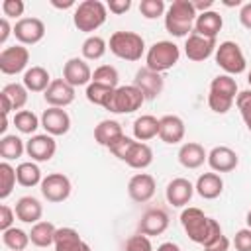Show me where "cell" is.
I'll use <instances>...</instances> for the list:
<instances>
[{"mask_svg": "<svg viewBox=\"0 0 251 251\" xmlns=\"http://www.w3.org/2000/svg\"><path fill=\"white\" fill-rule=\"evenodd\" d=\"M184 133H186V126L180 116L167 114V116L159 118V139L163 143L176 145L184 139Z\"/></svg>", "mask_w": 251, "mask_h": 251, "instance_id": "19", "label": "cell"}, {"mask_svg": "<svg viewBox=\"0 0 251 251\" xmlns=\"http://www.w3.org/2000/svg\"><path fill=\"white\" fill-rule=\"evenodd\" d=\"M245 222H247V227L251 229V210L247 212V216H245Z\"/></svg>", "mask_w": 251, "mask_h": 251, "instance_id": "58", "label": "cell"}, {"mask_svg": "<svg viewBox=\"0 0 251 251\" xmlns=\"http://www.w3.org/2000/svg\"><path fill=\"white\" fill-rule=\"evenodd\" d=\"M216 47H218L216 39H210L192 31L184 41V55L194 63H202L216 53Z\"/></svg>", "mask_w": 251, "mask_h": 251, "instance_id": "12", "label": "cell"}, {"mask_svg": "<svg viewBox=\"0 0 251 251\" xmlns=\"http://www.w3.org/2000/svg\"><path fill=\"white\" fill-rule=\"evenodd\" d=\"M143 102H145V96L141 94V90L135 84H126V86H118L112 92L104 110L112 114H133L143 106Z\"/></svg>", "mask_w": 251, "mask_h": 251, "instance_id": "6", "label": "cell"}, {"mask_svg": "<svg viewBox=\"0 0 251 251\" xmlns=\"http://www.w3.org/2000/svg\"><path fill=\"white\" fill-rule=\"evenodd\" d=\"M14 35L20 45H35L45 37V24L39 18H22L14 24Z\"/></svg>", "mask_w": 251, "mask_h": 251, "instance_id": "11", "label": "cell"}, {"mask_svg": "<svg viewBox=\"0 0 251 251\" xmlns=\"http://www.w3.org/2000/svg\"><path fill=\"white\" fill-rule=\"evenodd\" d=\"M16 182H18L16 169L8 161H2L0 163V200H6L14 192Z\"/></svg>", "mask_w": 251, "mask_h": 251, "instance_id": "39", "label": "cell"}, {"mask_svg": "<svg viewBox=\"0 0 251 251\" xmlns=\"http://www.w3.org/2000/svg\"><path fill=\"white\" fill-rule=\"evenodd\" d=\"M192 2V6H194V10L198 12V14H204V12H210L212 8H214V0H190Z\"/></svg>", "mask_w": 251, "mask_h": 251, "instance_id": "54", "label": "cell"}, {"mask_svg": "<svg viewBox=\"0 0 251 251\" xmlns=\"http://www.w3.org/2000/svg\"><path fill=\"white\" fill-rule=\"evenodd\" d=\"M198 12L190 0H175L165 12V29L175 37H188L194 31Z\"/></svg>", "mask_w": 251, "mask_h": 251, "instance_id": "2", "label": "cell"}, {"mask_svg": "<svg viewBox=\"0 0 251 251\" xmlns=\"http://www.w3.org/2000/svg\"><path fill=\"white\" fill-rule=\"evenodd\" d=\"M167 227H169V214L163 208H149L137 224V233L153 237V235H161Z\"/></svg>", "mask_w": 251, "mask_h": 251, "instance_id": "18", "label": "cell"}, {"mask_svg": "<svg viewBox=\"0 0 251 251\" xmlns=\"http://www.w3.org/2000/svg\"><path fill=\"white\" fill-rule=\"evenodd\" d=\"M24 10H25V4L22 0H4L2 2L4 18H18V20H22Z\"/></svg>", "mask_w": 251, "mask_h": 251, "instance_id": "47", "label": "cell"}, {"mask_svg": "<svg viewBox=\"0 0 251 251\" xmlns=\"http://www.w3.org/2000/svg\"><path fill=\"white\" fill-rule=\"evenodd\" d=\"M114 90H116V88H110V86H106V84L90 82V84L86 86V92H84V94H86V100H88L90 104L106 108V104H108V100H110V96H112Z\"/></svg>", "mask_w": 251, "mask_h": 251, "instance_id": "40", "label": "cell"}, {"mask_svg": "<svg viewBox=\"0 0 251 251\" xmlns=\"http://www.w3.org/2000/svg\"><path fill=\"white\" fill-rule=\"evenodd\" d=\"M208 161V151L196 143V141H186L178 149V163L184 169H200Z\"/></svg>", "mask_w": 251, "mask_h": 251, "instance_id": "24", "label": "cell"}, {"mask_svg": "<svg viewBox=\"0 0 251 251\" xmlns=\"http://www.w3.org/2000/svg\"><path fill=\"white\" fill-rule=\"evenodd\" d=\"M229 245H231V241L224 235V231L220 233V235H216L212 241H208L206 245H204V251H229Z\"/></svg>", "mask_w": 251, "mask_h": 251, "instance_id": "50", "label": "cell"}, {"mask_svg": "<svg viewBox=\"0 0 251 251\" xmlns=\"http://www.w3.org/2000/svg\"><path fill=\"white\" fill-rule=\"evenodd\" d=\"M2 241L10 251H25V247L31 243L29 241V233L24 231L22 227H10L6 231H2Z\"/></svg>", "mask_w": 251, "mask_h": 251, "instance_id": "36", "label": "cell"}, {"mask_svg": "<svg viewBox=\"0 0 251 251\" xmlns=\"http://www.w3.org/2000/svg\"><path fill=\"white\" fill-rule=\"evenodd\" d=\"M233 247H235V251H251V229L249 227L235 231Z\"/></svg>", "mask_w": 251, "mask_h": 251, "instance_id": "48", "label": "cell"}, {"mask_svg": "<svg viewBox=\"0 0 251 251\" xmlns=\"http://www.w3.org/2000/svg\"><path fill=\"white\" fill-rule=\"evenodd\" d=\"M165 196H167V202L171 206L182 208V206H186L192 200V196H194V184L188 178H184V176H176V178H173L167 184Z\"/></svg>", "mask_w": 251, "mask_h": 251, "instance_id": "21", "label": "cell"}, {"mask_svg": "<svg viewBox=\"0 0 251 251\" xmlns=\"http://www.w3.org/2000/svg\"><path fill=\"white\" fill-rule=\"evenodd\" d=\"M122 251H155V249H153L151 237H147L143 233H135V235L126 239Z\"/></svg>", "mask_w": 251, "mask_h": 251, "instance_id": "44", "label": "cell"}, {"mask_svg": "<svg viewBox=\"0 0 251 251\" xmlns=\"http://www.w3.org/2000/svg\"><path fill=\"white\" fill-rule=\"evenodd\" d=\"M118 80H120V73L116 67L112 65H100L94 69L92 73V82H98V84H106L110 88H118Z\"/></svg>", "mask_w": 251, "mask_h": 251, "instance_id": "41", "label": "cell"}, {"mask_svg": "<svg viewBox=\"0 0 251 251\" xmlns=\"http://www.w3.org/2000/svg\"><path fill=\"white\" fill-rule=\"evenodd\" d=\"M247 82H249V86H251V71H249V75H247Z\"/></svg>", "mask_w": 251, "mask_h": 251, "instance_id": "59", "label": "cell"}, {"mask_svg": "<svg viewBox=\"0 0 251 251\" xmlns=\"http://www.w3.org/2000/svg\"><path fill=\"white\" fill-rule=\"evenodd\" d=\"M14 220H16V210L10 208L8 204L0 206V229L6 231L10 227H14Z\"/></svg>", "mask_w": 251, "mask_h": 251, "instance_id": "49", "label": "cell"}, {"mask_svg": "<svg viewBox=\"0 0 251 251\" xmlns=\"http://www.w3.org/2000/svg\"><path fill=\"white\" fill-rule=\"evenodd\" d=\"M122 135H124V129H122L120 122H116V120H102L94 127V141L102 147H110Z\"/></svg>", "mask_w": 251, "mask_h": 251, "instance_id": "29", "label": "cell"}, {"mask_svg": "<svg viewBox=\"0 0 251 251\" xmlns=\"http://www.w3.org/2000/svg\"><path fill=\"white\" fill-rule=\"evenodd\" d=\"M180 59V49L176 43L173 41H155L147 53H145V67L155 71V73H165V71H171Z\"/></svg>", "mask_w": 251, "mask_h": 251, "instance_id": "5", "label": "cell"}, {"mask_svg": "<svg viewBox=\"0 0 251 251\" xmlns=\"http://www.w3.org/2000/svg\"><path fill=\"white\" fill-rule=\"evenodd\" d=\"M135 143V139L133 137H127V135H122L118 141H114L108 149H110V153L116 157V159H120V161H126V157H127V153H129V149H131V145Z\"/></svg>", "mask_w": 251, "mask_h": 251, "instance_id": "46", "label": "cell"}, {"mask_svg": "<svg viewBox=\"0 0 251 251\" xmlns=\"http://www.w3.org/2000/svg\"><path fill=\"white\" fill-rule=\"evenodd\" d=\"M133 84L141 90V94L145 96V100H155L163 88H165V78L161 73H155L147 67H141L137 73H135V78H133Z\"/></svg>", "mask_w": 251, "mask_h": 251, "instance_id": "14", "label": "cell"}, {"mask_svg": "<svg viewBox=\"0 0 251 251\" xmlns=\"http://www.w3.org/2000/svg\"><path fill=\"white\" fill-rule=\"evenodd\" d=\"M25 153V143L22 141L20 135H12V133H6L0 137V157L4 161H14V159H20L22 155Z\"/></svg>", "mask_w": 251, "mask_h": 251, "instance_id": "33", "label": "cell"}, {"mask_svg": "<svg viewBox=\"0 0 251 251\" xmlns=\"http://www.w3.org/2000/svg\"><path fill=\"white\" fill-rule=\"evenodd\" d=\"M157 135H159V118H155L151 114H143V116L135 118V122H133V139L145 143V141H149Z\"/></svg>", "mask_w": 251, "mask_h": 251, "instance_id": "30", "label": "cell"}, {"mask_svg": "<svg viewBox=\"0 0 251 251\" xmlns=\"http://www.w3.org/2000/svg\"><path fill=\"white\" fill-rule=\"evenodd\" d=\"M210 92H216V94H224L227 98H237L239 90H237V80L231 76V75H218L212 78L210 82Z\"/></svg>", "mask_w": 251, "mask_h": 251, "instance_id": "37", "label": "cell"}, {"mask_svg": "<svg viewBox=\"0 0 251 251\" xmlns=\"http://www.w3.org/2000/svg\"><path fill=\"white\" fill-rule=\"evenodd\" d=\"M75 86H71L65 78H53L49 88L43 92V98L49 108H67L75 102Z\"/></svg>", "mask_w": 251, "mask_h": 251, "instance_id": "15", "label": "cell"}, {"mask_svg": "<svg viewBox=\"0 0 251 251\" xmlns=\"http://www.w3.org/2000/svg\"><path fill=\"white\" fill-rule=\"evenodd\" d=\"M106 18H108V8L100 0H84V2L76 4L75 12H73L75 27L84 33H92L98 27H102Z\"/></svg>", "mask_w": 251, "mask_h": 251, "instance_id": "3", "label": "cell"}, {"mask_svg": "<svg viewBox=\"0 0 251 251\" xmlns=\"http://www.w3.org/2000/svg\"><path fill=\"white\" fill-rule=\"evenodd\" d=\"M80 51H82V59H84V61H98V59H102V57L106 55L108 43H106V39L100 37V35H88V37L82 41Z\"/></svg>", "mask_w": 251, "mask_h": 251, "instance_id": "34", "label": "cell"}, {"mask_svg": "<svg viewBox=\"0 0 251 251\" xmlns=\"http://www.w3.org/2000/svg\"><path fill=\"white\" fill-rule=\"evenodd\" d=\"M180 226H182L184 233L188 235V239L202 247L208 241H212L216 235L222 233L220 222L206 216L200 208H194V206H188L180 212Z\"/></svg>", "mask_w": 251, "mask_h": 251, "instance_id": "1", "label": "cell"}, {"mask_svg": "<svg viewBox=\"0 0 251 251\" xmlns=\"http://www.w3.org/2000/svg\"><path fill=\"white\" fill-rule=\"evenodd\" d=\"M14 126L20 133L35 135L37 127L41 126V118H37L31 110H20V112L14 114Z\"/></svg>", "mask_w": 251, "mask_h": 251, "instance_id": "35", "label": "cell"}, {"mask_svg": "<svg viewBox=\"0 0 251 251\" xmlns=\"http://www.w3.org/2000/svg\"><path fill=\"white\" fill-rule=\"evenodd\" d=\"M51 6H55V8H59V10H67V8H76V4H75V0H65V2H59V0H51Z\"/></svg>", "mask_w": 251, "mask_h": 251, "instance_id": "55", "label": "cell"}, {"mask_svg": "<svg viewBox=\"0 0 251 251\" xmlns=\"http://www.w3.org/2000/svg\"><path fill=\"white\" fill-rule=\"evenodd\" d=\"M22 84L29 90V92H45L51 84V75L45 67H39V65H33L29 67L25 73H24V78H22Z\"/></svg>", "mask_w": 251, "mask_h": 251, "instance_id": "27", "label": "cell"}, {"mask_svg": "<svg viewBox=\"0 0 251 251\" xmlns=\"http://www.w3.org/2000/svg\"><path fill=\"white\" fill-rule=\"evenodd\" d=\"M239 22H241V25L245 29L251 31V2H247V4L241 6V10H239Z\"/></svg>", "mask_w": 251, "mask_h": 251, "instance_id": "52", "label": "cell"}, {"mask_svg": "<svg viewBox=\"0 0 251 251\" xmlns=\"http://www.w3.org/2000/svg\"><path fill=\"white\" fill-rule=\"evenodd\" d=\"M0 94L6 96V98L12 102V108L20 112V110L27 104V94H29V90H27L24 84H20V82H8V84H4V88H2Z\"/></svg>", "mask_w": 251, "mask_h": 251, "instance_id": "38", "label": "cell"}, {"mask_svg": "<svg viewBox=\"0 0 251 251\" xmlns=\"http://www.w3.org/2000/svg\"><path fill=\"white\" fill-rule=\"evenodd\" d=\"M167 6L163 0H141L139 2V14L145 20H157L161 16H165Z\"/></svg>", "mask_w": 251, "mask_h": 251, "instance_id": "42", "label": "cell"}, {"mask_svg": "<svg viewBox=\"0 0 251 251\" xmlns=\"http://www.w3.org/2000/svg\"><path fill=\"white\" fill-rule=\"evenodd\" d=\"M12 33H14V25H10L8 18H2L0 20V45H4Z\"/></svg>", "mask_w": 251, "mask_h": 251, "instance_id": "53", "label": "cell"}, {"mask_svg": "<svg viewBox=\"0 0 251 251\" xmlns=\"http://www.w3.org/2000/svg\"><path fill=\"white\" fill-rule=\"evenodd\" d=\"M194 192L204 200H214L224 192V178L218 173H202L196 178Z\"/></svg>", "mask_w": 251, "mask_h": 251, "instance_id": "23", "label": "cell"}, {"mask_svg": "<svg viewBox=\"0 0 251 251\" xmlns=\"http://www.w3.org/2000/svg\"><path fill=\"white\" fill-rule=\"evenodd\" d=\"M57 151V141L49 133H35L25 141V153L35 163H47Z\"/></svg>", "mask_w": 251, "mask_h": 251, "instance_id": "10", "label": "cell"}, {"mask_svg": "<svg viewBox=\"0 0 251 251\" xmlns=\"http://www.w3.org/2000/svg\"><path fill=\"white\" fill-rule=\"evenodd\" d=\"M29 63V51L25 45H10L0 51V73L4 75H18L25 73Z\"/></svg>", "mask_w": 251, "mask_h": 251, "instance_id": "9", "label": "cell"}, {"mask_svg": "<svg viewBox=\"0 0 251 251\" xmlns=\"http://www.w3.org/2000/svg\"><path fill=\"white\" fill-rule=\"evenodd\" d=\"M63 78L75 88L88 86L92 82V69L82 57H71L63 65Z\"/></svg>", "mask_w": 251, "mask_h": 251, "instance_id": "13", "label": "cell"}, {"mask_svg": "<svg viewBox=\"0 0 251 251\" xmlns=\"http://www.w3.org/2000/svg\"><path fill=\"white\" fill-rule=\"evenodd\" d=\"M16 218L24 224H37L41 222V216H43V206L41 202L35 198V196H22L18 202H16Z\"/></svg>", "mask_w": 251, "mask_h": 251, "instance_id": "25", "label": "cell"}, {"mask_svg": "<svg viewBox=\"0 0 251 251\" xmlns=\"http://www.w3.org/2000/svg\"><path fill=\"white\" fill-rule=\"evenodd\" d=\"M16 176H18V184H22L25 188L37 186L43 180L41 169H39V165L35 161H24V163H20L16 167Z\"/></svg>", "mask_w": 251, "mask_h": 251, "instance_id": "31", "label": "cell"}, {"mask_svg": "<svg viewBox=\"0 0 251 251\" xmlns=\"http://www.w3.org/2000/svg\"><path fill=\"white\" fill-rule=\"evenodd\" d=\"M41 127L53 137L65 135L71 129V116L65 108H47L41 114Z\"/></svg>", "mask_w": 251, "mask_h": 251, "instance_id": "17", "label": "cell"}, {"mask_svg": "<svg viewBox=\"0 0 251 251\" xmlns=\"http://www.w3.org/2000/svg\"><path fill=\"white\" fill-rule=\"evenodd\" d=\"M110 53H114L118 59L124 61H139L147 51H145V39L135 33V31H114L108 41Z\"/></svg>", "mask_w": 251, "mask_h": 251, "instance_id": "4", "label": "cell"}, {"mask_svg": "<svg viewBox=\"0 0 251 251\" xmlns=\"http://www.w3.org/2000/svg\"><path fill=\"white\" fill-rule=\"evenodd\" d=\"M55 233H57V227L51 224V222H37L31 226L29 229V241L35 245V247H49L55 243Z\"/></svg>", "mask_w": 251, "mask_h": 251, "instance_id": "32", "label": "cell"}, {"mask_svg": "<svg viewBox=\"0 0 251 251\" xmlns=\"http://www.w3.org/2000/svg\"><path fill=\"white\" fill-rule=\"evenodd\" d=\"M224 4L226 6H243L241 0H224Z\"/></svg>", "mask_w": 251, "mask_h": 251, "instance_id": "57", "label": "cell"}, {"mask_svg": "<svg viewBox=\"0 0 251 251\" xmlns=\"http://www.w3.org/2000/svg\"><path fill=\"white\" fill-rule=\"evenodd\" d=\"M235 106L241 114V120L245 124V127L251 131V88L247 90H241L235 98Z\"/></svg>", "mask_w": 251, "mask_h": 251, "instance_id": "43", "label": "cell"}, {"mask_svg": "<svg viewBox=\"0 0 251 251\" xmlns=\"http://www.w3.org/2000/svg\"><path fill=\"white\" fill-rule=\"evenodd\" d=\"M155 190H157V182L149 173H137L127 182V194L137 204L149 202L155 196Z\"/></svg>", "mask_w": 251, "mask_h": 251, "instance_id": "16", "label": "cell"}, {"mask_svg": "<svg viewBox=\"0 0 251 251\" xmlns=\"http://www.w3.org/2000/svg\"><path fill=\"white\" fill-rule=\"evenodd\" d=\"M39 190H41V194H43V198L47 202L59 204V202H65L71 196L73 184H71V178L67 175H63V173H49L47 176H43V180L39 184Z\"/></svg>", "mask_w": 251, "mask_h": 251, "instance_id": "8", "label": "cell"}, {"mask_svg": "<svg viewBox=\"0 0 251 251\" xmlns=\"http://www.w3.org/2000/svg\"><path fill=\"white\" fill-rule=\"evenodd\" d=\"M233 102H235L233 98H227V96H224V94H216V92H210V94H208V106H210V110L216 112V114H227V112L231 110Z\"/></svg>", "mask_w": 251, "mask_h": 251, "instance_id": "45", "label": "cell"}, {"mask_svg": "<svg viewBox=\"0 0 251 251\" xmlns=\"http://www.w3.org/2000/svg\"><path fill=\"white\" fill-rule=\"evenodd\" d=\"M124 163L127 167L135 169V171H143V169H147L153 163V149L147 143L135 139V143L131 145V149H129V153H127Z\"/></svg>", "mask_w": 251, "mask_h": 251, "instance_id": "28", "label": "cell"}, {"mask_svg": "<svg viewBox=\"0 0 251 251\" xmlns=\"http://www.w3.org/2000/svg\"><path fill=\"white\" fill-rule=\"evenodd\" d=\"M106 8H108L112 14L122 16V14H126V12L131 8V0H108Z\"/></svg>", "mask_w": 251, "mask_h": 251, "instance_id": "51", "label": "cell"}, {"mask_svg": "<svg viewBox=\"0 0 251 251\" xmlns=\"http://www.w3.org/2000/svg\"><path fill=\"white\" fill-rule=\"evenodd\" d=\"M214 59H216V65L226 73V75H241L247 67V61H245V55L239 47V43L235 41H222L218 47H216V53H214Z\"/></svg>", "mask_w": 251, "mask_h": 251, "instance_id": "7", "label": "cell"}, {"mask_svg": "<svg viewBox=\"0 0 251 251\" xmlns=\"http://www.w3.org/2000/svg\"><path fill=\"white\" fill-rule=\"evenodd\" d=\"M53 247L55 251H92L75 227H57Z\"/></svg>", "mask_w": 251, "mask_h": 251, "instance_id": "22", "label": "cell"}, {"mask_svg": "<svg viewBox=\"0 0 251 251\" xmlns=\"http://www.w3.org/2000/svg\"><path fill=\"white\" fill-rule=\"evenodd\" d=\"M155 251H180V247H178L176 243H173V241H165V243H161Z\"/></svg>", "mask_w": 251, "mask_h": 251, "instance_id": "56", "label": "cell"}, {"mask_svg": "<svg viewBox=\"0 0 251 251\" xmlns=\"http://www.w3.org/2000/svg\"><path fill=\"white\" fill-rule=\"evenodd\" d=\"M208 165H210V169L214 171V173H231L237 165H239V157H237V153L231 149V147H227V145H218V147H214V149H210L208 151V161H206Z\"/></svg>", "mask_w": 251, "mask_h": 251, "instance_id": "20", "label": "cell"}, {"mask_svg": "<svg viewBox=\"0 0 251 251\" xmlns=\"http://www.w3.org/2000/svg\"><path fill=\"white\" fill-rule=\"evenodd\" d=\"M222 27H224V18L216 10L198 14V18L194 22V33L204 35V37H210V39H216L218 33L222 31Z\"/></svg>", "mask_w": 251, "mask_h": 251, "instance_id": "26", "label": "cell"}]
</instances>
